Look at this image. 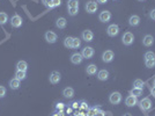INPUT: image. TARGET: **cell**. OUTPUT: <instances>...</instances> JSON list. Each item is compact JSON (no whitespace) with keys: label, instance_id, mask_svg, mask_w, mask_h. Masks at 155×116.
Listing matches in <instances>:
<instances>
[{"label":"cell","instance_id":"6da1fadb","mask_svg":"<svg viewBox=\"0 0 155 116\" xmlns=\"http://www.w3.org/2000/svg\"><path fill=\"white\" fill-rule=\"evenodd\" d=\"M109 101L110 103L112 105H118L120 103V101H122V94H120L119 92H113L110 94V97H109Z\"/></svg>","mask_w":155,"mask_h":116},{"label":"cell","instance_id":"7a4b0ae2","mask_svg":"<svg viewBox=\"0 0 155 116\" xmlns=\"http://www.w3.org/2000/svg\"><path fill=\"white\" fill-rule=\"evenodd\" d=\"M11 25L14 28H20L22 26V18H21L20 15H18V14L13 15L12 18H11Z\"/></svg>","mask_w":155,"mask_h":116},{"label":"cell","instance_id":"3957f363","mask_svg":"<svg viewBox=\"0 0 155 116\" xmlns=\"http://www.w3.org/2000/svg\"><path fill=\"white\" fill-rule=\"evenodd\" d=\"M122 41H123V43H124L125 45H131V44L133 43V41H134V36H133L132 32L127 31V32H125V34L123 35Z\"/></svg>","mask_w":155,"mask_h":116},{"label":"cell","instance_id":"277c9868","mask_svg":"<svg viewBox=\"0 0 155 116\" xmlns=\"http://www.w3.org/2000/svg\"><path fill=\"white\" fill-rule=\"evenodd\" d=\"M139 106H140L141 110L148 111V110L152 108V102H150V100H149L148 97H145V99H142V100L139 102Z\"/></svg>","mask_w":155,"mask_h":116},{"label":"cell","instance_id":"5b68a950","mask_svg":"<svg viewBox=\"0 0 155 116\" xmlns=\"http://www.w3.org/2000/svg\"><path fill=\"white\" fill-rule=\"evenodd\" d=\"M49 79H50V82H51V84L56 85V84H58V82L60 81L61 76H60V73H59L58 71H53V72H51Z\"/></svg>","mask_w":155,"mask_h":116},{"label":"cell","instance_id":"8992f818","mask_svg":"<svg viewBox=\"0 0 155 116\" xmlns=\"http://www.w3.org/2000/svg\"><path fill=\"white\" fill-rule=\"evenodd\" d=\"M81 55H82L83 58L89 59V58H92V57L94 56V49H93L92 46H86L84 49H82Z\"/></svg>","mask_w":155,"mask_h":116},{"label":"cell","instance_id":"52a82bcc","mask_svg":"<svg viewBox=\"0 0 155 116\" xmlns=\"http://www.w3.org/2000/svg\"><path fill=\"white\" fill-rule=\"evenodd\" d=\"M98 19H100L101 22H108L111 19V13L109 11H103V12L100 13Z\"/></svg>","mask_w":155,"mask_h":116},{"label":"cell","instance_id":"ba28073f","mask_svg":"<svg viewBox=\"0 0 155 116\" xmlns=\"http://www.w3.org/2000/svg\"><path fill=\"white\" fill-rule=\"evenodd\" d=\"M107 32H108V35L111 36V37H115L118 32H119V27L117 25H110L107 29Z\"/></svg>","mask_w":155,"mask_h":116},{"label":"cell","instance_id":"9c48e42d","mask_svg":"<svg viewBox=\"0 0 155 116\" xmlns=\"http://www.w3.org/2000/svg\"><path fill=\"white\" fill-rule=\"evenodd\" d=\"M57 34L56 32H53V31H47L46 34H45V40H46V42L47 43H56L57 42Z\"/></svg>","mask_w":155,"mask_h":116},{"label":"cell","instance_id":"30bf717a","mask_svg":"<svg viewBox=\"0 0 155 116\" xmlns=\"http://www.w3.org/2000/svg\"><path fill=\"white\" fill-rule=\"evenodd\" d=\"M138 103V97L137 96H134V95H129L126 99H125V105L127 106V107H134L135 105Z\"/></svg>","mask_w":155,"mask_h":116},{"label":"cell","instance_id":"8fae6325","mask_svg":"<svg viewBox=\"0 0 155 116\" xmlns=\"http://www.w3.org/2000/svg\"><path fill=\"white\" fill-rule=\"evenodd\" d=\"M97 3H95V1H88L87 3V5H86V11H87L89 14H93V13H95L96 11H97Z\"/></svg>","mask_w":155,"mask_h":116},{"label":"cell","instance_id":"7c38bea8","mask_svg":"<svg viewBox=\"0 0 155 116\" xmlns=\"http://www.w3.org/2000/svg\"><path fill=\"white\" fill-rule=\"evenodd\" d=\"M113 57H115V55H113V52L111 50H107V51L103 52V55H102V59H103V62H106V63L112 62Z\"/></svg>","mask_w":155,"mask_h":116},{"label":"cell","instance_id":"4fadbf2b","mask_svg":"<svg viewBox=\"0 0 155 116\" xmlns=\"http://www.w3.org/2000/svg\"><path fill=\"white\" fill-rule=\"evenodd\" d=\"M94 38V34H93V31L92 30H83L82 32V40L86 41V42H92Z\"/></svg>","mask_w":155,"mask_h":116},{"label":"cell","instance_id":"5bb4252c","mask_svg":"<svg viewBox=\"0 0 155 116\" xmlns=\"http://www.w3.org/2000/svg\"><path fill=\"white\" fill-rule=\"evenodd\" d=\"M82 59H83V57H82V55H81V54H79V52L73 54V55L71 56V62H72L73 64H75V65L80 64V63L82 62Z\"/></svg>","mask_w":155,"mask_h":116},{"label":"cell","instance_id":"9a60e30c","mask_svg":"<svg viewBox=\"0 0 155 116\" xmlns=\"http://www.w3.org/2000/svg\"><path fill=\"white\" fill-rule=\"evenodd\" d=\"M140 23V18L138 15H132L130 16V19H129V25L132 26V27H135Z\"/></svg>","mask_w":155,"mask_h":116},{"label":"cell","instance_id":"2e32d148","mask_svg":"<svg viewBox=\"0 0 155 116\" xmlns=\"http://www.w3.org/2000/svg\"><path fill=\"white\" fill-rule=\"evenodd\" d=\"M97 78L102 81H106V80L109 79V72L107 70H101V71L97 72Z\"/></svg>","mask_w":155,"mask_h":116},{"label":"cell","instance_id":"e0dca14e","mask_svg":"<svg viewBox=\"0 0 155 116\" xmlns=\"http://www.w3.org/2000/svg\"><path fill=\"white\" fill-rule=\"evenodd\" d=\"M63 95L67 99H72L74 96V89L72 87H66L64 91H63Z\"/></svg>","mask_w":155,"mask_h":116},{"label":"cell","instance_id":"ac0fdd59","mask_svg":"<svg viewBox=\"0 0 155 116\" xmlns=\"http://www.w3.org/2000/svg\"><path fill=\"white\" fill-rule=\"evenodd\" d=\"M153 43H154V37L152 35H146L144 37V40H142V44L145 46H152Z\"/></svg>","mask_w":155,"mask_h":116},{"label":"cell","instance_id":"d6986e66","mask_svg":"<svg viewBox=\"0 0 155 116\" xmlns=\"http://www.w3.org/2000/svg\"><path fill=\"white\" fill-rule=\"evenodd\" d=\"M86 72H87V74H89V76H94V74H96V72H97V66H96L95 64H90V65H88V66H87V69H86Z\"/></svg>","mask_w":155,"mask_h":116},{"label":"cell","instance_id":"ffe728a7","mask_svg":"<svg viewBox=\"0 0 155 116\" xmlns=\"http://www.w3.org/2000/svg\"><path fill=\"white\" fill-rule=\"evenodd\" d=\"M16 69H18L19 71H27V69H28V64H27V62H24V60H20L18 64H16Z\"/></svg>","mask_w":155,"mask_h":116},{"label":"cell","instance_id":"44dd1931","mask_svg":"<svg viewBox=\"0 0 155 116\" xmlns=\"http://www.w3.org/2000/svg\"><path fill=\"white\" fill-rule=\"evenodd\" d=\"M9 86H11L12 89H18V88L20 87V80L16 79V78L12 79V80L9 81Z\"/></svg>","mask_w":155,"mask_h":116},{"label":"cell","instance_id":"7402d4cb","mask_svg":"<svg viewBox=\"0 0 155 116\" xmlns=\"http://www.w3.org/2000/svg\"><path fill=\"white\" fill-rule=\"evenodd\" d=\"M67 22H66V19L65 18H59L57 21H56V26L59 28V29H64L66 27Z\"/></svg>","mask_w":155,"mask_h":116},{"label":"cell","instance_id":"603a6c76","mask_svg":"<svg viewBox=\"0 0 155 116\" xmlns=\"http://www.w3.org/2000/svg\"><path fill=\"white\" fill-rule=\"evenodd\" d=\"M64 45L67 48V49H72L73 48V37L68 36L64 40Z\"/></svg>","mask_w":155,"mask_h":116},{"label":"cell","instance_id":"cb8c5ba5","mask_svg":"<svg viewBox=\"0 0 155 116\" xmlns=\"http://www.w3.org/2000/svg\"><path fill=\"white\" fill-rule=\"evenodd\" d=\"M79 8V0H68L67 1V8Z\"/></svg>","mask_w":155,"mask_h":116},{"label":"cell","instance_id":"d4e9b609","mask_svg":"<svg viewBox=\"0 0 155 116\" xmlns=\"http://www.w3.org/2000/svg\"><path fill=\"white\" fill-rule=\"evenodd\" d=\"M7 21H8V16H7V14L6 13H4V12H0V25H6L7 23Z\"/></svg>","mask_w":155,"mask_h":116},{"label":"cell","instance_id":"484cf974","mask_svg":"<svg viewBox=\"0 0 155 116\" xmlns=\"http://www.w3.org/2000/svg\"><path fill=\"white\" fill-rule=\"evenodd\" d=\"M142 88H137V87H133L132 88V91H131V94L132 95H134V96H140V95H142Z\"/></svg>","mask_w":155,"mask_h":116},{"label":"cell","instance_id":"4316f807","mask_svg":"<svg viewBox=\"0 0 155 116\" xmlns=\"http://www.w3.org/2000/svg\"><path fill=\"white\" fill-rule=\"evenodd\" d=\"M15 78L16 79H19L20 81L21 80H23V79H26V72L24 71H16V73H15Z\"/></svg>","mask_w":155,"mask_h":116},{"label":"cell","instance_id":"83f0119b","mask_svg":"<svg viewBox=\"0 0 155 116\" xmlns=\"http://www.w3.org/2000/svg\"><path fill=\"white\" fill-rule=\"evenodd\" d=\"M133 86L137 88H142L144 87V81L141 79H135L133 82Z\"/></svg>","mask_w":155,"mask_h":116},{"label":"cell","instance_id":"f1b7e54d","mask_svg":"<svg viewBox=\"0 0 155 116\" xmlns=\"http://www.w3.org/2000/svg\"><path fill=\"white\" fill-rule=\"evenodd\" d=\"M145 64L148 69H153L155 66V59H146L145 60Z\"/></svg>","mask_w":155,"mask_h":116},{"label":"cell","instance_id":"f546056e","mask_svg":"<svg viewBox=\"0 0 155 116\" xmlns=\"http://www.w3.org/2000/svg\"><path fill=\"white\" fill-rule=\"evenodd\" d=\"M81 45V41L77 37H73V48L72 49H78Z\"/></svg>","mask_w":155,"mask_h":116},{"label":"cell","instance_id":"4dcf8cb0","mask_svg":"<svg viewBox=\"0 0 155 116\" xmlns=\"http://www.w3.org/2000/svg\"><path fill=\"white\" fill-rule=\"evenodd\" d=\"M146 59H155V54L153 51H147L145 54V60Z\"/></svg>","mask_w":155,"mask_h":116},{"label":"cell","instance_id":"1f68e13d","mask_svg":"<svg viewBox=\"0 0 155 116\" xmlns=\"http://www.w3.org/2000/svg\"><path fill=\"white\" fill-rule=\"evenodd\" d=\"M42 3H43V5H44L45 7H47V8H53V6H52V0H42Z\"/></svg>","mask_w":155,"mask_h":116},{"label":"cell","instance_id":"d6a6232c","mask_svg":"<svg viewBox=\"0 0 155 116\" xmlns=\"http://www.w3.org/2000/svg\"><path fill=\"white\" fill-rule=\"evenodd\" d=\"M78 12H79V8H78V7H75V8H68V14H70L71 16L77 15Z\"/></svg>","mask_w":155,"mask_h":116},{"label":"cell","instance_id":"836d02e7","mask_svg":"<svg viewBox=\"0 0 155 116\" xmlns=\"http://www.w3.org/2000/svg\"><path fill=\"white\" fill-rule=\"evenodd\" d=\"M97 111H98V108L94 107V108L89 109V111H88V116H95V115L97 114Z\"/></svg>","mask_w":155,"mask_h":116},{"label":"cell","instance_id":"e575fe53","mask_svg":"<svg viewBox=\"0 0 155 116\" xmlns=\"http://www.w3.org/2000/svg\"><path fill=\"white\" fill-rule=\"evenodd\" d=\"M6 95V88L4 86H0V97H3Z\"/></svg>","mask_w":155,"mask_h":116},{"label":"cell","instance_id":"d590c367","mask_svg":"<svg viewBox=\"0 0 155 116\" xmlns=\"http://www.w3.org/2000/svg\"><path fill=\"white\" fill-rule=\"evenodd\" d=\"M60 4H61V0H52V6H53V7L60 6Z\"/></svg>","mask_w":155,"mask_h":116},{"label":"cell","instance_id":"8d00e7d4","mask_svg":"<svg viewBox=\"0 0 155 116\" xmlns=\"http://www.w3.org/2000/svg\"><path fill=\"white\" fill-rule=\"evenodd\" d=\"M64 107H65V105H64V103H61V102L57 103V106H56V108H57L58 110H63V109H64Z\"/></svg>","mask_w":155,"mask_h":116},{"label":"cell","instance_id":"74e56055","mask_svg":"<svg viewBox=\"0 0 155 116\" xmlns=\"http://www.w3.org/2000/svg\"><path fill=\"white\" fill-rule=\"evenodd\" d=\"M149 16H150V19L155 21V9H152L150 13H149Z\"/></svg>","mask_w":155,"mask_h":116},{"label":"cell","instance_id":"f35d334b","mask_svg":"<svg viewBox=\"0 0 155 116\" xmlns=\"http://www.w3.org/2000/svg\"><path fill=\"white\" fill-rule=\"evenodd\" d=\"M80 108H81V109H88V105L84 101H82V102H81V106H80Z\"/></svg>","mask_w":155,"mask_h":116},{"label":"cell","instance_id":"ab89813d","mask_svg":"<svg viewBox=\"0 0 155 116\" xmlns=\"http://www.w3.org/2000/svg\"><path fill=\"white\" fill-rule=\"evenodd\" d=\"M95 116H106V113H104V111H102V110H98V111H97V114H96Z\"/></svg>","mask_w":155,"mask_h":116},{"label":"cell","instance_id":"60d3db41","mask_svg":"<svg viewBox=\"0 0 155 116\" xmlns=\"http://www.w3.org/2000/svg\"><path fill=\"white\" fill-rule=\"evenodd\" d=\"M72 108H73V109L80 108V103H79V102H74V103H73V106H72Z\"/></svg>","mask_w":155,"mask_h":116},{"label":"cell","instance_id":"b9f144b4","mask_svg":"<svg viewBox=\"0 0 155 116\" xmlns=\"http://www.w3.org/2000/svg\"><path fill=\"white\" fill-rule=\"evenodd\" d=\"M97 3H98V4H107L108 0H97Z\"/></svg>","mask_w":155,"mask_h":116},{"label":"cell","instance_id":"7bdbcfd3","mask_svg":"<svg viewBox=\"0 0 155 116\" xmlns=\"http://www.w3.org/2000/svg\"><path fill=\"white\" fill-rule=\"evenodd\" d=\"M152 95H153V96L155 97V86H154V87L152 88Z\"/></svg>","mask_w":155,"mask_h":116},{"label":"cell","instance_id":"ee69618b","mask_svg":"<svg viewBox=\"0 0 155 116\" xmlns=\"http://www.w3.org/2000/svg\"><path fill=\"white\" fill-rule=\"evenodd\" d=\"M124 116H132L130 113H126V114H124Z\"/></svg>","mask_w":155,"mask_h":116},{"label":"cell","instance_id":"f6af8a7d","mask_svg":"<svg viewBox=\"0 0 155 116\" xmlns=\"http://www.w3.org/2000/svg\"><path fill=\"white\" fill-rule=\"evenodd\" d=\"M153 84H154V86H155V79H154V81H153Z\"/></svg>","mask_w":155,"mask_h":116},{"label":"cell","instance_id":"bcb514c9","mask_svg":"<svg viewBox=\"0 0 155 116\" xmlns=\"http://www.w3.org/2000/svg\"><path fill=\"white\" fill-rule=\"evenodd\" d=\"M138 1H144V0H138Z\"/></svg>","mask_w":155,"mask_h":116},{"label":"cell","instance_id":"7dc6e473","mask_svg":"<svg viewBox=\"0 0 155 116\" xmlns=\"http://www.w3.org/2000/svg\"><path fill=\"white\" fill-rule=\"evenodd\" d=\"M53 116H58V115H53Z\"/></svg>","mask_w":155,"mask_h":116}]
</instances>
